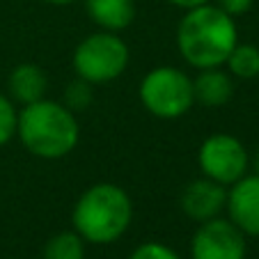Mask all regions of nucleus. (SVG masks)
<instances>
[{
	"label": "nucleus",
	"mask_w": 259,
	"mask_h": 259,
	"mask_svg": "<svg viewBox=\"0 0 259 259\" xmlns=\"http://www.w3.org/2000/svg\"><path fill=\"white\" fill-rule=\"evenodd\" d=\"M225 211L245 236H259V175H245L232 184Z\"/></svg>",
	"instance_id": "nucleus-8"
},
{
	"label": "nucleus",
	"mask_w": 259,
	"mask_h": 259,
	"mask_svg": "<svg viewBox=\"0 0 259 259\" xmlns=\"http://www.w3.org/2000/svg\"><path fill=\"white\" fill-rule=\"evenodd\" d=\"M172 5L181 7V10H193V7H200V5H206L211 0H170Z\"/></svg>",
	"instance_id": "nucleus-19"
},
{
	"label": "nucleus",
	"mask_w": 259,
	"mask_h": 259,
	"mask_svg": "<svg viewBox=\"0 0 259 259\" xmlns=\"http://www.w3.org/2000/svg\"><path fill=\"white\" fill-rule=\"evenodd\" d=\"M254 175H259V152H257V158H254Z\"/></svg>",
	"instance_id": "nucleus-21"
},
{
	"label": "nucleus",
	"mask_w": 259,
	"mask_h": 259,
	"mask_svg": "<svg viewBox=\"0 0 259 259\" xmlns=\"http://www.w3.org/2000/svg\"><path fill=\"white\" fill-rule=\"evenodd\" d=\"M252 3L254 0H215L213 5H218L220 10L225 12V14H230V16H241L252 7Z\"/></svg>",
	"instance_id": "nucleus-18"
},
{
	"label": "nucleus",
	"mask_w": 259,
	"mask_h": 259,
	"mask_svg": "<svg viewBox=\"0 0 259 259\" xmlns=\"http://www.w3.org/2000/svg\"><path fill=\"white\" fill-rule=\"evenodd\" d=\"M230 76L241 80H252L259 76V49L254 44H236L227 58Z\"/></svg>",
	"instance_id": "nucleus-13"
},
{
	"label": "nucleus",
	"mask_w": 259,
	"mask_h": 259,
	"mask_svg": "<svg viewBox=\"0 0 259 259\" xmlns=\"http://www.w3.org/2000/svg\"><path fill=\"white\" fill-rule=\"evenodd\" d=\"M236 44L239 28L234 16L211 3L186 10L177 25V49L195 69L223 67Z\"/></svg>",
	"instance_id": "nucleus-1"
},
{
	"label": "nucleus",
	"mask_w": 259,
	"mask_h": 259,
	"mask_svg": "<svg viewBox=\"0 0 259 259\" xmlns=\"http://www.w3.org/2000/svg\"><path fill=\"white\" fill-rule=\"evenodd\" d=\"M128 46L117 32H94L85 37L73 51V69L78 78L92 85H103L117 80L128 67Z\"/></svg>",
	"instance_id": "nucleus-4"
},
{
	"label": "nucleus",
	"mask_w": 259,
	"mask_h": 259,
	"mask_svg": "<svg viewBox=\"0 0 259 259\" xmlns=\"http://www.w3.org/2000/svg\"><path fill=\"white\" fill-rule=\"evenodd\" d=\"M193 94H195V101L202 106H223L234 94V80L227 71H223V67L200 69L197 78L193 80Z\"/></svg>",
	"instance_id": "nucleus-10"
},
{
	"label": "nucleus",
	"mask_w": 259,
	"mask_h": 259,
	"mask_svg": "<svg viewBox=\"0 0 259 259\" xmlns=\"http://www.w3.org/2000/svg\"><path fill=\"white\" fill-rule=\"evenodd\" d=\"M128 259H179V254L172 248H167L165 243H158V241H147V243L138 245L131 252Z\"/></svg>",
	"instance_id": "nucleus-17"
},
{
	"label": "nucleus",
	"mask_w": 259,
	"mask_h": 259,
	"mask_svg": "<svg viewBox=\"0 0 259 259\" xmlns=\"http://www.w3.org/2000/svg\"><path fill=\"white\" fill-rule=\"evenodd\" d=\"M142 106L161 119H177L186 115L195 103L193 78L177 67H156L140 80Z\"/></svg>",
	"instance_id": "nucleus-5"
},
{
	"label": "nucleus",
	"mask_w": 259,
	"mask_h": 259,
	"mask_svg": "<svg viewBox=\"0 0 259 259\" xmlns=\"http://www.w3.org/2000/svg\"><path fill=\"white\" fill-rule=\"evenodd\" d=\"M16 136L30 154L39 158H62L78 145L80 128L76 113L51 99H39L23 106L19 113Z\"/></svg>",
	"instance_id": "nucleus-2"
},
{
	"label": "nucleus",
	"mask_w": 259,
	"mask_h": 259,
	"mask_svg": "<svg viewBox=\"0 0 259 259\" xmlns=\"http://www.w3.org/2000/svg\"><path fill=\"white\" fill-rule=\"evenodd\" d=\"M133 218V202L117 184H94L73 206V232L94 245H108L122 239Z\"/></svg>",
	"instance_id": "nucleus-3"
},
{
	"label": "nucleus",
	"mask_w": 259,
	"mask_h": 259,
	"mask_svg": "<svg viewBox=\"0 0 259 259\" xmlns=\"http://www.w3.org/2000/svg\"><path fill=\"white\" fill-rule=\"evenodd\" d=\"M44 259H85V241L78 232H60L44 245Z\"/></svg>",
	"instance_id": "nucleus-14"
},
{
	"label": "nucleus",
	"mask_w": 259,
	"mask_h": 259,
	"mask_svg": "<svg viewBox=\"0 0 259 259\" xmlns=\"http://www.w3.org/2000/svg\"><path fill=\"white\" fill-rule=\"evenodd\" d=\"M7 88H10L12 101L28 106L46 97L49 78H46L44 69H39L37 64H19L12 69Z\"/></svg>",
	"instance_id": "nucleus-12"
},
{
	"label": "nucleus",
	"mask_w": 259,
	"mask_h": 259,
	"mask_svg": "<svg viewBox=\"0 0 259 259\" xmlns=\"http://www.w3.org/2000/svg\"><path fill=\"white\" fill-rule=\"evenodd\" d=\"M202 177L218 181L223 186H232L234 181L248 175L250 156L243 142L230 133H213L202 142L197 152Z\"/></svg>",
	"instance_id": "nucleus-6"
},
{
	"label": "nucleus",
	"mask_w": 259,
	"mask_h": 259,
	"mask_svg": "<svg viewBox=\"0 0 259 259\" xmlns=\"http://www.w3.org/2000/svg\"><path fill=\"white\" fill-rule=\"evenodd\" d=\"M16 126H19V113L12 99L0 92V145L10 142L16 136Z\"/></svg>",
	"instance_id": "nucleus-16"
},
{
	"label": "nucleus",
	"mask_w": 259,
	"mask_h": 259,
	"mask_svg": "<svg viewBox=\"0 0 259 259\" xmlns=\"http://www.w3.org/2000/svg\"><path fill=\"white\" fill-rule=\"evenodd\" d=\"M179 204H181V211L188 218L197 220V223L218 218L225 211V204H227V186L209 179V177H200V179L191 181L184 188Z\"/></svg>",
	"instance_id": "nucleus-9"
},
{
	"label": "nucleus",
	"mask_w": 259,
	"mask_h": 259,
	"mask_svg": "<svg viewBox=\"0 0 259 259\" xmlns=\"http://www.w3.org/2000/svg\"><path fill=\"white\" fill-rule=\"evenodd\" d=\"M92 103V83L83 78H76L73 83H69V88L64 90V106L71 113H80Z\"/></svg>",
	"instance_id": "nucleus-15"
},
{
	"label": "nucleus",
	"mask_w": 259,
	"mask_h": 259,
	"mask_svg": "<svg viewBox=\"0 0 259 259\" xmlns=\"http://www.w3.org/2000/svg\"><path fill=\"white\" fill-rule=\"evenodd\" d=\"M88 16L108 32H119L128 28L136 19V3L133 0H85Z\"/></svg>",
	"instance_id": "nucleus-11"
},
{
	"label": "nucleus",
	"mask_w": 259,
	"mask_h": 259,
	"mask_svg": "<svg viewBox=\"0 0 259 259\" xmlns=\"http://www.w3.org/2000/svg\"><path fill=\"white\" fill-rule=\"evenodd\" d=\"M193 259H245V234L230 218H211L191 241Z\"/></svg>",
	"instance_id": "nucleus-7"
},
{
	"label": "nucleus",
	"mask_w": 259,
	"mask_h": 259,
	"mask_svg": "<svg viewBox=\"0 0 259 259\" xmlns=\"http://www.w3.org/2000/svg\"><path fill=\"white\" fill-rule=\"evenodd\" d=\"M44 3H51V5H71L73 0H44Z\"/></svg>",
	"instance_id": "nucleus-20"
}]
</instances>
